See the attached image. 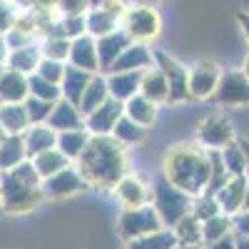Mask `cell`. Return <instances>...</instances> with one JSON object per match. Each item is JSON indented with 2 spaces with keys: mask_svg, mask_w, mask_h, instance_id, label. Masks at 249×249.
Returning <instances> with one entry per match:
<instances>
[{
  "mask_svg": "<svg viewBox=\"0 0 249 249\" xmlns=\"http://www.w3.org/2000/svg\"><path fill=\"white\" fill-rule=\"evenodd\" d=\"M72 164L88 182V187L110 192L127 175V150L112 135H92L88 147L80 152Z\"/></svg>",
  "mask_w": 249,
  "mask_h": 249,
  "instance_id": "6da1fadb",
  "label": "cell"
},
{
  "mask_svg": "<svg viewBox=\"0 0 249 249\" xmlns=\"http://www.w3.org/2000/svg\"><path fill=\"white\" fill-rule=\"evenodd\" d=\"M162 175L192 197L204 192L207 179H210V155H207V147H202L199 142L197 144L182 142V144L170 147L167 157H164Z\"/></svg>",
  "mask_w": 249,
  "mask_h": 249,
  "instance_id": "7a4b0ae2",
  "label": "cell"
},
{
  "mask_svg": "<svg viewBox=\"0 0 249 249\" xmlns=\"http://www.w3.org/2000/svg\"><path fill=\"white\" fill-rule=\"evenodd\" d=\"M43 199H45L43 179L35 172L30 160L0 172V204H3V214H28Z\"/></svg>",
  "mask_w": 249,
  "mask_h": 249,
  "instance_id": "3957f363",
  "label": "cell"
},
{
  "mask_svg": "<svg viewBox=\"0 0 249 249\" xmlns=\"http://www.w3.org/2000/svg\"><path fill=\"white\" fill-rule=\"evenodd\" d=\"M152 207L157 210L160 219L164 227H172L190 212L192 207V195H187L184 190H179L177 184H172L164 175H160L155 182H152V197H150Z\"/></svg>",
  "mask_w": 249,
  "mask_h": 249,
  "instance_id": "277c9868",
  "label": "cell"
},
{
  "mask_svg": "<svg viewBox=\"0 0 249 249\" xmlns=\"http://www.w3.org/2000/svg\"><path fill=\"white\" fill-rule=\"evenodd\" d=\"M120 28L132 43H152L162 30V20L152 5H130L120 18Z\"/></svg>",
  "mask_w": 249,
  "mask_h": 249,
  "instance_id": "5b68a950",
  "label": "cell"
},
{
  "mask_svg": "<svg viewBox=\"0 0 249 249\" xmlns=\"http://www.w3.org/2000/svg\"><path fill=\"white\" fill-rule=\"evenodd\" d=\"M162 227L164 224H162L157 210L152 207V202H147L142 207H122L117 232L124 242H127V239H135V237H142V234L157 232V230H162Z\"/></svg>",
  "mask_w": 249,
  "mask_h": 249,
  "instance_id": "8992f818",
  "label": "cell"
},
{
  "mask_svg": "<svg viewBox=\"0 0 249 249\" xmlns=\"http://www.w3.org/2000/svg\"><path fill=\"white\" fill-rule=\"evenodd\" d=\"M152 53H155V65L162 70L164 80H167V88H170L167 102L177 105V102L190 100V70L175 57H170L167 53H162V50H152Z\"/></svg>",
  "mask_w": 249,
  "mask_h": 249,
  "instance_id": "52a82bcc",
  "label": "cell"
},
{
  "mask_svg": "<svg viewBox=\"0 0 249 249\" xmlns=\"http://www.w3.org/2000/svg\"><path fill=\"white\" fill-rule=\"evenodd\" d=\"M212 100L217 105H230V107L249 105V77H247V72L244 70H222Z\"/></svg>",
  "mask_w": 249,
  "mask_h": 249,
  "instance_id": "ba28073f",
  "label": "cell"
},
{
  "mask_svg": "<svg viewBox=\"0 0 249 249\" xmlns=\"http://www.w3.org/2000/svg\"><path fill=\"white\" fill-rule=\"evenodd\" d=\"M197 140L202 147L207 150H222L227 147L230 142H234V130H232V122L227 120L224 115H207L199 127H197Z\"/></svg>",
  "mask_w": 249,
  "mask_h": 249,
  "instance_id": "9c48e42d",
  "label": "cell"
},
{
  "mask_svg": "<svg viewBox=\"0 0 249 249\" xmlns=\"http://www.w3.org/2000/svg\"><path fill=\"white\" fill-rule=\"evenodd\" d=\"M82 190H88V182L82 179V175L77 172L75 164H68L60 172L43 179V195L50 199H65V197H72Z\"/></svg>",
  "mask_w": 249,
  "mask_h": 249,
  "instance_id": "30bf717a",
  "label": "cell"
},
{
  "mask_svg": "<svg viewBox=\"0 0 249 249\" xmlns=\"http://www.w3.org/2000/svg\"><path fill=\"white\" fill-rule=\"evenodd\" d=\"M219 65L212 60H202L190 70V100H210L219 82Z\"/></svg>",
  "mask_w": 249,
  "mask_h": 249,
  "instance_id": "8fae6325",
  "label": "cell"
},
{
  "mask_svg": "<svg viewBox=\"0 0 249 249\" xmlns=\"http://www.w3.org/2000/svg\"><path fill=\"white\" fill-rule=\"evenodd\" d=\"M124 115V102L107 97L100 107H95L90 115H85V130L90 135H112L117 120Z\"/></svg>",
  "mask_w": 249,
  "mask_h": 249,
  "instance_id": "7c38bea8",
  "label": "cell"
},
{
  "mask_svg": "<svg viewBox=\"0 0 249 249\" xmlns=\"http://www.w3.org/2000/svg\"><path fill=\"white\" fill-rule=\"evenodd\" d=\"M68 65L80 68L90 75L100 72V57H97V43L90 33H82L70 40V55H68Z\"/></svg>",
  "mask_w": 249,
  "mask_h": 249,
  "instance_id": "4fadbf2b",
  "label": "cell"
},
{
  "mask_svg": "<svg viewBox=\"0 0 249 249\" xmlns=\"http://www.w3.org/2000/svg\"><path fill=\"white\" fill-rule=\"evenodd\" d=\"M95 43H97V57H100V72H110L115 60L122 55V50L127 48L132 40L127 37V33H124L122 28H117V30H112L107 35L95 37Z\"/></svg>",
  "mask_w": 249,
  "mask_h": 249,
  "instance_id": "5bb4252c",
  "label": "cell"
},
{
  "mask_svg": "<svg viewBox=\"0 0 249 249\" xmlns=\"http://www.w3.org/2000/svg\"><path fill=\"white\" fill-rule=\"evenodd\" d=\"M155 65V53L147 43H130L122 50V55L115 60L110 72H124V70H147Z\"/></svg>",
  "mask_w": 249,
  "mask_h": 249,
  "instance_id": "9a60e30c",
  "label": "cell"
},
{
  "mask_svg": "<svg viewBox=\"0 0 249 249\" xmlns=\"http://www.w3.org/2000/svg\"><path fill=\"white\" fill-rule=\"evenodd\" d=\"M48 124L53 130H57V132H62V130H77V127H85V115L80 112V107L75 105V102L60 97L53 105Z\"/></svg>",
  "mask_w": 249,
  "mask_h": 249,
  "instance_id": "2e32d148",
  "label": "cell"
},
{
  "mask_svg": "<svg viewBox=\"0 0 249 249\" xmlns=\"http://www.w3.org/2000/svg\"><path fill=\"white\" fill-rule=\"evenodd\" d=\"M115 195L120 199L122 207H142L147 204L150 197H152V190L144 184L140 177L135 175H124L117 184H115Z\"/></svg>",
  "mask_w": 249,
  "mask_h": 249,
  "instance_id": "e0dca14e",
  "label": "cell"
},
{
  "mask_svg": "<svg viewBox=\"0 0 249 249\" xmlns=\"http://www.w3.org/2000/svg\"><path fill=\"white\" fill-rule=\"evenodd\" d=\"M23 142H25V152H28V160H30V157L45 152V150L57 147V130H53L48 122L30 124L23 132Z\"/></svg>",
  "mask_w": 249,
  "mask_h": 249,
  "instance_id": "ac0fdd59",
  "label": "cell"
},
{
  "mask_svg": "<svg viewBox=\"0 0 249 249\" xmlns=\"http://www.w3.org/2000/svg\"><path fill=\"white\" fill-rule=\"evenodd\" d=\"M247 177H230V182H227L222 190L214 195L219 207H222V212L224 214H237L239 210H244V197H247Z\"/></svg>",
  "mask_w": 249,
  "mask_h": 249,
  "instance_id": "d6986e66",
  "label": "cell"
},
{
  "mask_svg": "<svg viewBox=\"0 0 249 249\" xmlns=\"http://www.w3.org/2000/svg\"><path fill=\"white\" fill-rule=\"evenodd\" d=\"M107 90L110 97L127 102L132 95L140 92V80H142V70H124V72H107Z\"/></svg>",
  "mask_w": 249,
  "mask_h": 249,
  "instance_id": "ffe728a7",
  "label": "cell"
},
{
  "mask_svg": "<svg viewBox=\"0 0 249 249\" xmlns=\"http://www.w3.org/2000/svg\"><path fill=\"white\" fill-rule=\"evenodd\" d=\"M40 60H43V53H40V45H37V43H28V45H20V48H13V50H8V57H5V68H10V70H18V72H23V75H33Z\"/></svg>",
  "mask_w": 249,
  "mask_h": 249,
  "instance_id": "44dd1931",
  "label": "cell"
},
{
  "mask_svg": "<svg viewBox=\"0 0 249 249\" xmlns=\"http://www.w3.org/2000/svg\"><path fill=\"white\" fill-rule=\"evenodd\" d=\"M0 127L5 135H23L30 127L25 102H0Z\"/></svg>",
  "mask_w": 249,
  "mask_h": 249,
  "instance_id": "7402d4cb",
  "label": "cell"
},
{
  "mask_svg": "<svg viewBox=\"0 0 249 249\" xmlns=\"http://www.w3.org/2000/svg\"><path fill=\"white\" fill-rule=\"evenodd\" d=\"M28 95V75L5 68L3 77H0V102H25Z\"/></svg>",
  "mask_w": 249,
  "mask_h": 249,
  "instance_id": "603a6c76",
  "label": "cell"
},
{
  "mask_svg": "<svg viewBox=\"0 0 249 249\" xmlns=\"http://www.w3.org/2000/svg\"><path fill=\"white\" fill-rule=\"evenodd\" d=\"M140 92L157 102V105H162V102H167L170 97V88H167V80H164L162 70L157 65L147 68V70H142V80H140Z\"/></svg>",
  "mask_w": 249,
  "mask_h": 249,
  "instance_id": "cb8c5ba5",
  "label": "cell"
},
{
  "mask_svg": "<svg viewBox=\"0 0 249 249\" xmlns=\"http://www.w3.org/2000/svg\"><path fill=\"white\" fill-rule=\"evenodd\" d=\"M110 97V90H107V80H105V72H95L88 82V88L85 92H82L80 102H77V107L82 115H90L95 107H100L102 102H105Z\"/></svg>",
  "mask_w": 249,
  "mask_h": 249,
  "instance_id": "d4e9b609",
  "label": "cell"
},
{
  "mask_svg": "<svg viewBox=\"0 0 249 249\" xmlns=\"http://www.w3.org/2000/svg\"><path fill=\"white\" fill-rule=\"evenodd\" d=\"M90 77H92V75L85 72V70L72 68V65H65V75H62V80H60V92H62V97L77 105L80 97H82V92H85V88H88Z\"/></svg>",
  "mask_w": 249,
  "mask_h": 249,
  "instance_id": "484cf974",
  "label": "cell"
},
{
  "mask_svg": "<svg viewBox=\"0 0 249 249\" xmlns=\"http://www.w3.org/2000/svg\"><path fill=\"white\" fill-rule=\"evenodd\" d=\"M117 28H120V18L110 13L107 8H90L85 13V33H90L92 37L107 35Z\"/></svg>",
  "mask_w": 249,
  "mask_h": 249,
  "instance_id": "4316f807",
  "label": "cell"
},
{
  "mask_svg": "<svg viewBox=\"0 0 249 249\" xmlns=\"http://www.w3.org/2000/svg\"><path fill=\"white\" fill-rule=\"evenodd\" d=\"M157 110H160V105H157V102L147 100V97H144L142 92L132 95L127 102H124V115H127V117H132L135 122H140L142 127H150V124L157 120Z\"/></svg>",
  "mask_w": 249,
  "mask_h": 249,
  "instance_id": "83f0119b",
  "label": "cell"
},
{
  "mask_svg": "<svg viewBox=\"0 0 249 249\" xmlns=\"http://www.w3.org/2000/svg\"><path fill=\"white\" fill-rule=\"evenodd\" d=\"M90 132L85 127H77V130H62L57 132V150L65 155L70 162H75L80 157V152L88 147V142H90Z\"/></svg>",
  "mask_w": 249,
  "mask_h": 249,
  "instance_id": "f1b7e54d",
  "label": "cell"
},
{
  "mask_svg": "<svg viewBox=\"0 0 249 249\" xmlns=\"http://www.w3.org/2000/svg\"><path fill=\"white\" fill-rule=\"evenodd\" d=\"M175 247H177V237L170 227H162L157 232H150V234H142V237L124 242V249H175Z\"/></svg>",
  "mask_w": 249,
  "mask_h": 249,
  "instance_id": "f546056e",
  "label": "cell"
},
{
  "mask_svg": "<svg viewBox=\"0 0 249 249\" xmlns=\"http://www.w3.org/2000/svg\"><path fill=\"white\" fill-rule=\"evenodd\" d=\"M25 160H28V152H25L23 135H5L0 140V172L10 170Z\"/></svg>",
  "mask_w": 249,
  "mask_h": 249,
  "instance_id": "4dcf8cb0",
  "label": "cell"
},
{
  "mask_svg": "<svg viewBox=\"0 0 249 249\" xmlns=\"http://www.w3.org/2000/svg\"><path fill=\"white\" fill-rule=\"evenodd\" d=\"M30 162H33V167H35V172L40 175V179H48L50 175H55V172H60L62 167H68V164H72L65 155H62L57 147H53V150H45V152H40V155H35V157H30Z\"/></svg>",
  "mask_w": 249,
  "mask_h": 249,
  "instance_id": "1f68e13d",
  "label": "cell"
},
{
  "mask_svg": "<svg viewBox=\"0 0 249 249\" xmlns=\"http://www.w3.org/2000/svg\"><path fill=\"white\" fill-rule=\"evenodd\" d=\"M172 232L177 237V244H182V247H202V222L192 212H187L172 227Z\"/></svg>",
  "mask_w": 249,
  "mask_h": 249,
  "instance_id": "d6a6232c",
  "label": "cell"
},
{
  "mask_svg": "<svg viewBox=\"0 0 249 249\" xmlns=\"http://www.w3.org/2000/svg\"><path fill=\"white\" fill-rule=\"evenodd\" d=\"M207 155H210V179H207L204 192H207V195H217L222 187L230 182L232 175L227 172V167H224L222 150H207Z\"/></svg>",
  "mask_w": 249,
  "mask_h": 249,
  "instance_id": "836d02e7",
  "label": "cell"
},
{
  "mask_svg": "<svg viewBox=\"0 0 249 249\" xmlns=\"http://www.w3.org/2000/svg\"><path fill=\"white\" fill-rule=\"evenodd\" d=\"M144 135H147V130H144L140 122H135L132 117H127V115H122L117 120V124H115V130H112V137L117 142H122L124 147H130V144H140L144 140Z\"/></svg>",
  "mask_w": 249,
  "mask_h": 249,
  "instance_id": "e575fe53",
  "label": "cell"
},
{
  "mask_svg": "<svg viewBox=\"0 0 249 249\" xmlns=\"http://www.w3.org/2000/svg\"><path fill=\"white\" fill-rule=\"evenodd\" d=\"M224 234H232V217L230 214L219 212V214H214V217L202 222V247L210 244V242L222 239Z\"/></svg>",
  "mask_w": 249,
  "mask_h": 249,
  "instance_id": "d590c367",
  "label": "cell"
},
{
  "mask_svg": "<svg viewBox=\"0 0 249 249\" xmlns=\"http://www.w3.org/2000/svg\"><path fill=\"white\" fill-rule=\"evenodd\" d=\"M28 90L33 97H40V100H50V102H57L62 97L60 92V85L57 82H50L45 77H40V75H28Z\"/></svg>",
  "mask_w": 249,
  "mask_h": 249,
  "instance_id": "8d00e7d4",
  "label": "cell"
},
{
  "mask_svg": "<svg viewBox=\"0 0 249 249\" xmlns=\"http://www.w3.org/2000/svg\"><path fill=\"white\" fill-rule=\"evenodd\" d=\"M40 53H43V57L68 62L70 40H68V37H60V35H45V37H43V45H40Z\"/></svg>",
  "mask_w": 249,
  "mask_h": 249,
  "instance_id": "74e56055",
  "label": "cell"
},
{
  "mask_svg": "<svg viewBox=\"0 0 249 249\" xmlns=\"http://www.w3.org/2000/svg\"><path fill=\"white\" fill-rule=\"evenodd\" d=\"M190 212H192L199 222H204V219H210V217L219 214V212H222V207H219V202H217V197H214V195L199 192V195H195V197H192V207H190Z\"/></svg>",
  "mask_w": 249,
  "mask_h": 249,
  "instance_id": "f35d334b",
  "label": "cell"
},
{
  "mask_svg": "<svg viewBox=\"0 0 249 249\" xmlns=\"http://www.w3.org/2000/svg\"><path fill=\"white\" fill-rule=\"evenodd\" d=\"M222 160H224L227 172H230L232 177H242L244 175V152L239 147V140H234V142L227 144V147H222Z\"/></svg>",
  "mask_w": 249,
  "mask_h": 249,
  "instance_id": "ab89813d",
  "label": "cell"
},
{
  "mask_svg": "<svg viewBox=\"0 0 249 249\" xmlns=\"http://www.w3.org/2000/svg\"><path fill=\"white\" fill-rule=\"evenodd\" d=\"M53 105H55V102H50V100H40V97L28 95V100H25V110H28L30 124L48 122V117H50V112H53Z\"/></svg>",
  "mask_w": 249,
  "mask_h": 249,
  "instance_id": "60d3db41",
  "label": "cell"
},
{
  "mask_svg": "<svg viewBox=\"0 0 249 249\" xmlns=\"http://www.w3.org/2000/svg\"><path fill=\"white\" fill-rule=\"evenodd\" d=\"M65 65H68V62H60V60L43 57V60L37 62V68H35V75H40V77H45V80L57 82V85H60L62 75H65Z\"/></svg>",
  "mask_w": 249,
  "mask_h": 249,
  "instance_id": "b9f144b4",
  "label": "cell"
},
{
  "mask_svg": "<svg viewBox=\"0 0 249 249\" xmlns=\"http://www.w3.org/2000/svg\"><path fill=\"white\" fill-rule=\"evenodd\" d=\"M18 8L10 3V0H0V35H5L18 20Z\"/></svg>",
  "mask_w": 249,
  "mask_h": 249,
  "instance_id": "7bdbcfd3",
  "label": "cell"
},
{
  "mask_svg": "<svg viewBox=\"0 0 249 249\" xmlns=\"http://www.w3.org/2000/svg\"><path fill=\"white\" fill-rule=\"evenodd\" d=\"M90 10L88 0H57V13L60 15H85Z\"/></svg>",
  "mask_w": 249,
  "mask_h": 249,
  "instance_id": "ee69618b",
  "label": "cell"
},
{
  "mask_svg": "<svg viewBox=\"0 0 249 249\" xmlns=\"http://www.w3.org/2000/svg\"><path fill=\"white\" fill-rule=\"evenodd\" d=\"M202 249H237V234H224L222 239L217 242H210V244H204Z\"/></svg>",
  "mask_w": 249,
  "mask_h": 249,
  "instance_id": "f6af8a7d",
  "label": "cell"
},
{
  "mask_svg": "<svg viewBox=\"0 0 249 249\" xmlns=\"http://www.w3.org/2000/svg\"><path fill=\"white\" fill-rule=\"evenodd\" d=\"M239 147L244 152V175L249 179V140H239Z\"/></svg>",
  "mask_w": 249,
  "mask_h": 249,
  "instance_id": "bcb514c9",
  "label": "cell"
},
{
  "mask_svg": "<svg viewBox=\"0 0 249 249\" xmlns=\"http://www.w3.org/2000/svg\"><path fill=\"white\" fill-rule=\"evenodd\" d=\"M237 20H239V28H242V33H244V37H247V43H249V13H239Z\"/></svg>",
  "mask_w": 249,
  "mask_h": 249,
  "instance_id": "7dc6e473",
  "label": "cell"
},
{
  "mask_svg": "<svg viewBox=\"0 0 249 249\" xmlns=\"http://www.w3.org/2000/svg\"><path fill=\"white\" fill-rule=\"evenodd\" d=\"M18 10H33V0H10Z\"/></svg>",
  "mask_w": 249,
  "mask_h": 249,
  "instance_id": "c3c4849f",
  "label": "cell"
},
{
  "mask_svg": "<svg viewBox=\"0 0 249 249\" xmlns=\"http://www.w3.org/2000/svg\"><path fill=\"white\" fill-rule=\"evenodd\" d=\"M8 57V43H5V35H0V62H5Z\"/></svg>",
  "mask_w": 249,
  "mask_h": 249,
  "instance_id": "681fc988",
  "label": "cell"
},
{
  "mask_svg": "<svg viewBox=\"0 0 249 249\" xmlns=\"http://www.w3.org/2000/svg\"><path fill=\"white\" fill-rule=\"evenodd\" d=\"M127 3H132V5H155V3H160V0H127Z\"/></svg>",
  "mask_w": 249,
  "mask_h": 249,
  "instance_id": "f907efd6",
  "label": "cell"
},
{
  "mask_svg": "<svg viewBox=\"0 0 249 249\" xmlns=\"http://www.w3.org/2000/svg\"><path fill=\"white\" fill-rule=\"evenodd\" d=\"M237 249H249V237H237Z\"/></svg>",
  "mask_w": 249,
  "mask_h": 249,
  "instance_id": "816d5d0a",
  "label": "cell"
},
{
  "mask_svg": "<svg viewBox=\"0 0 249 249\" xmlns=\"http://www.w3.org/2000/svg\"><path fill=\"white\" fill-rule=\"evenodd\" d=\"M88 3H90V8H100V5H105L107 0H88Z\"/></svg>",
  "mask_w": 249,
  "mask_h": 249,
  "instance_id": "f5cc1de1",
  "label": "cell"
},
{
  "mask_svg": "<svg viewBox=\"0 0 249 249\" xmlns=\"http://www.w3.org/2000/svg\"><path fill=\"white\" fill-rule=\"evenodd\" d=\"M244 210H249V182H247V197H244Z\"/></svg>",
  "mask_w": 249,
  "mask_h": 249,
  "instance_id": "db71d44e",
  "label": "cell"
},
{
  "mask_svg": "<svg viewBox=\"0 0 249 249\" xmlns=\"http://www.w3.org/2000/svg\"><path fill=\"white\" fill-rule=\"evenodd\" d=\"M244 72H247V77H249V55H247V60H244V68H242Z\"/></svg>",
  "mask_w": 249,
  "mask_h": 249,
  "instance_id": "11a10c76",
  "label": "cell"
},
{
  "mask_svg": "<svg viewBox=\"0 0 249 249\" xmlns=\"http://www.w3.org/2000/svg\"><path fill=\"white\" fill-rule=\"evenodd\" d=\"M175 249H202V247H182V244H177Z\"/></svg>",
  "mask_w": 249,
  "mask_h": 249,
  "instance_id": "9f6ffc18",
  "label": "cell"
},
{
  "mask_svg": "<svg viewBox=\"0 0 249 249\" xmlns=\"http://www.w3.org/2000/svg\"><path fill=\"white\" fill-rule=\"evenodd\" d=\"M3 72H5V62H0V77H3Z\"/></svg>",
  "mask_w": 249,
  "mask_h": 249,
  "instance_id": "6f0895ef",
  "label": "cell"
},
{
  "mask_svg": "<svg viewBox=\"0 0 249 249\" xmlns=\"http://www.w3.org/2000/svg\"><path fill=\"white\" fill-rule=\"evenodd\" d=\"M3 137H5V130H3V127H0V140H3Z\"/></svg>",
  "mask_w": 249,
  "mask_h": 249,
  "instance_id": "680465c9",
  "label": "cell"
},
{
  "mask_svg": "<svg viewBox=\"0 0 249 249\" xmlns=\"http://www.w3.org/2000/svg\"><path fill=\"white\" fill-rule=\"evenodd\" d=\"M0 214H3V204H0Z\"/></svg>",
  "mask_w": 249,
  "mask_h": 249,
  "instance_id": "91938a15",
  "label": "cell"
}]
</instances>
